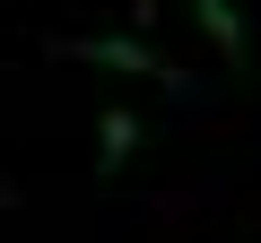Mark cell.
<instances>
[{"label": "cell", "instance_id": "obj_1", "mask_svg": "<svg viewBox=\"0 0 261 243\" xmlns=\"http://www.w3.org/2000/svg\"><path fill=\"white\" fill-rule=\"evenodd\" d=\"M70 52H79V61H96V70H122V78H157V87H183V70H174L166 52H148L140 35H79Z\"/></svg>", "mask_w": 261, "mask_h": 243}, {"label": "cell", "instance_id": "obj_2", "mask_svg": "<svg viewBox=\"0 0 261 243\" xmlns=\"http://www.w3.org/2000/svg\"><path fill=\"white\" fill-rule=\"evenodd\" d=\"M130 157H140V113H122V104H113V113L96 122V174H122Z\"/></svg>", "mask_w": 261, "mask_h": 243}, {"label": "cell", "instance_id": "obj_3", "mask_svg": "<svg viewBox=\"0 0 261 243\" xmlns=\"http://www.w3.org/2000/svg\"><path fill=\"white\" fill-rule=\"evenodd\" d=\"M192 18H200V35H209L226 61H244V52H252V35H244V9H235V0H192Z\"/></svg>", "mask_w": 261, "mask_h": 243}, {"label": "cell", "instance_id": "obj_4", "mask_svg": "<svg viewBox=\"0 0 261 243\" xmlns=\"http://www.w3.org/2000/svg\"><path fill=\"white\" fill-rule=\"evenodd\" d=\"M157 9H166V0H130V18H157Z\"/></svg>", "mask_w": 261, "mask_h": 243}]
</instances>
